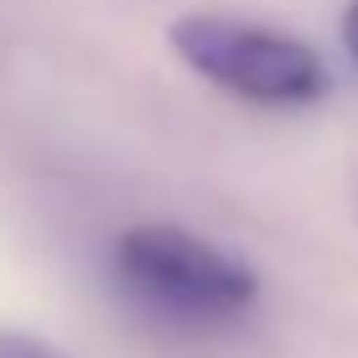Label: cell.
Returning a JSON list of instances; mask_svg holds the SVG:
<instances>
[{
    "mask_svg": "<svg viewBox=\"0 0 358 358\" xmlns=\"http://www.w3.org/2000/svg\"><path fill=\"white\" fill-rule=\"evenodd\" d=\"M115 265L135 296L187 322H229L255 306V275L218 244L177 224H141L120 234Z\"/></svg>",
    "mask_w": 358,
    "mask_h": 358,
    "instance_id": "obj_1",
    "label": "cell"
},
{
    "mask_svg": "<svg viewBox=\"0 0 358 358\" xmlns=\"http://www.w3.org/2000/svg\"><path fill=\"white\" fill-rule=\"evenodd\" d=\"M171 47L192 73L255 104H312L327 94L322 57L270 27H250L234 16H182L171 27Z\"/></svg>",
    "mask_w": 358,
    "mask_h": 358,
    "instance_id": "obj_2",
    "label": "cell"
},
{
    "mask_svg": "<svg viewBox=\"0 0 358 358\" xmlns=\"http://www.w3.org/2000/svg\"><path fill=\"white\" fill-rule=\"evenodd\" d=\"M0 358H63V353L27 338V332H0Z\"/></svg>",
    "mask_w": 358,
    "mask_h": 358,
    "instance_id": "obj_3",
    "label": "cell"
},
{
    "mask_svg": "<svg viewBox=\"0 0 358 358\" xmlns=\"http://www.w3.org/2000/svg\"><path fill=\"white\" fill-rule=\"evenodd\" d=\"M343 42H348V52L358 57V0L348 6V16H343Z\"/></svg>",
    "mask_w": 358,
    "mask_h": 358,
    "instance_id": "obj_4",
    "label": "cell"
}]
</instances>
